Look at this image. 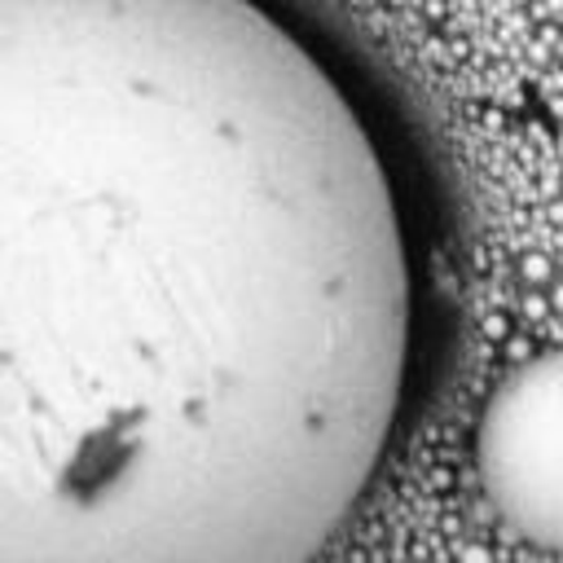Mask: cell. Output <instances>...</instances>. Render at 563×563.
<instances>
[{
  "label": "cell",
  "mask_w": 563,
  "mask_h": 563,
  "mask_svg": "<svg viewBox=\"0 0 563 563\" xmlns=\"http://www.w3.org/2000/svg\"><path fill=\"white\" fill-rule=\"evenodd\" d=\"M409 246L260 0H0V563H312L391 440Z\"/></svg>",
  "instance_id": "cell-1"
},
{
  "label": "cell",
  "mask_w": 563,
  "mask_h": 563,
  "mask_svg": "<svg viewBox=\"0 0 563 563\" xmlns=\"http://www.w3.org/2000/svg\"><path fill=\"white\" fill-rule=\"evenodd\" d=\"M493 510L532 545L563 550V347L523 361L475 431Z\"/></svg>",
  "instance_id": "cell-2"
},
{
  "label": "cell",
  "mask_w": 563,
  "mask_h": 563,
  "mask_svg": "<svg viewBox=\"0 0 563 563\" xmlns=\"http://www.w3.org/2000/svg\"><path fill=\"white\" fill-rule=\"evenodd\" d=\"M523 273H528V277H532V282H541V277H545V273H550V264H545V260H537V255H532V260H528V264H523Z\"/></svg>",
  "instance_id": "cell-3"
}]
</instances>
